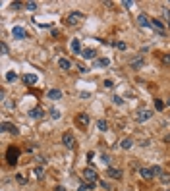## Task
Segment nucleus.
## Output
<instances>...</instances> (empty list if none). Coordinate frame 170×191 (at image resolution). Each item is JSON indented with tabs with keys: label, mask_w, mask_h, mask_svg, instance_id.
Returning <instances> with one entry per match:
<instances>
[{
	"label": "nucleus",
	"mask_w": 170,
	"mask_h": 191,
	"mask_svg": "<svg viewBox=\"0 0 170 191\" xmlns=\"http://www.w3.org/2000/svg\"><path fill=\"white\" fill-rule=\"evenodd\" d=\"M47 97L50 100H60L62 98V91H60V89H50V91L47 93Z\"/></svg>",
	"instance_id": "f8f14e48"
},
{
	"label": "nucleus",
	"mask_w": 170,
	"mask_h": 191,
	"mask_svg": "<svg viewBox=\"0 0 170 191\" xmlns=\"http://www.w3.org/2000/svg\"><path fill=\"white\" fill-rule=\"evenodd\" d=\"M139 176L145 179V182H149V179H153V172H151V168H139Z\"/></svg>",
	"instance_id": "9b49d317"
},
{
	"label": "nucleus",
	"mask_w": 170,
	"mask_h": 191,
	"mask_svg": "<svg viewBox=\"0 0 170 191\" xmlns=\"http://www.w3.org/2000/svg\"><path fill=\"white\" fill-rule=\"evenodd\" d=\"M83 19H85V16L81 12H70L66 16V23L68 25H77V23H81Z\"/></svg>",
	"instance_id": "f03ea898"
},
{
	"label": "nucleus",
	"mask_w": 170,
	"mask_h": 191,
	"mask_svg": "<svg viewBox=\"0 0 170 191\" xmlns=\"http://www.w3.org/2000/svg\"><path fill=\"white\" fill-rule=\"evenodd\" d=\"M83 179H85L87 183H91V185H95L97 182H100L95 168H85V170H83Z\"/></svg>",
	"instance_id": "f257e3e1"
},
{
	"label": "nucleus",
	"mask_w": 170,
	"mask_h": 191,
	"mask_svg": "<svg viewBox=\"0 0 170 191\" xmlns=\"http://www.w3.org/2000/svg\"><path fill=\"white\" fill-rule=\"evenodd\" d=\"M114 47H116L118 50H126V48H128V44L124 43V41H116V43H114Z\"/></svg>",
	"instance_id": "bb28decb"
},
{
	"label": "nucleus",
	"mask_w": 170,
	"mask_h": 191,
	"mask_svg": "<svg viewBox=\"0 0 170 191\" xmlns=\"http://www.w3.org/2000/svg\"><path fill=\"white\" fill-rule=\"evenodd\" d=\"M18 156H19V151L12 147V149L8 151V162H10V164H16V162H18Z\"/></svg>",
	"instance_id": "9d476101"
},
{
	"label": "nucleus",
	"mask_w": 170,
	"mask_h": 191,
	"mask_svg": "<svg viewBox=\"0 0 170 191\" xmlns=\"http://www.w3.org/2000/svg\"><path fill=\"white\" fill-rule=\"evenodd\" d=\"M95 64H97V66H100V68H106V66L110 64V60H108V58H97V60H95Z\"/></svg>",
	"instance_id": "412c9836"
},
{
	"label": "nucleus",
	"mask_w": 170,
	"mask_h": 191,
	"mask_svg": "<svg viewBox=\"0 0 170 191\" xmlns=\"http://www.w3.org/2000/svg\"><path fill=\"white\" fill-rule=\"evenodd\" d=\"M124 6H126V8H131L133 2H131V0H124Z\"/></svg>",
	"instance_id": "ea45409f"
},
{
	"label": "nucleus",
	"mask_w": 170,
	"mask_h": 191,
	"mask_svg": "<svg viewBox=\"0 0 170 191\" xmlns=\"http://www.w3.org/2000/svg\"><path fill=\"white\" fill-rule=\"evenodd\" d=\"M0 48H2V54H8L10 50H8V44L6 43H2V44H0Z\"/></svg>",
	"instance_id": "e433bc0d"
},
{
	"label": "nucleus",
	"mask_w": 170,
	"mask_h": 191,
	"mask_svg": "<svg viewBox=\"0 0 170 191\" xmlns=\"http://www.w3.org/2000/svg\"><path fill=\"white\" fill-rule=\"evenodd\" d=\"M16 179H18V183H21V185H25V183H27V179H25L23 176H21V174H18V176H16Z\"/></svg>",
	"instance_id": "7c9ffc66"
},
{
	"label": "nucleus",
	"mask_w": 170,
	"mask_h": 191,
	"mask_svg": "<svg viewBox=\"0 0 170 191\" xmlns=\"http://www.w3.org/2000/svg\"><path fill=\"white\" fill-rule=\"evenodd\" d=\"M72 50H74L75 54H79V52H83V50H81V43H79L77 39H74V41H72Z\"/></svg>",
	"instance_id": "aec40b11"
},
{
	"label": "nucleus",
	"mask_w": 170,
	"mask_h": 191,
	"mask_svg": "<svg viewBox=\"0 0 170 191\" xmlns=\"http://www.w3.org/2000/svg\"><path fill=\"white\" fill-rule=\"evenodd\" d=\"M120 147H122V149H126V151H128V149H131V147H133V139H131V137H126V139H122Z\"/></svg>",
	"instance_id": "a211bd4d"
},
{
	"label": "nucleus",
	"mask_w": 170,
	"mask_h": 191,
	"mask_svg": "<svg viewBox=\"0 0 170 191\" xmlns=\"http://www.w3.org/2000/svg\"><path fill=\"white\" fill-rule=\"evenodd\" d=\"M16 79H18V73H16V72H8V73H6V81L12 83V81H16Z\"/></svg>",
	"instance_id": "b1692460"
},
{
	"label": "nucleus",
	"mask_w": 170,
	"mask_h": 191,
	"mask_svg": "<svg viewBox=\"0 0 170 191\" xmlns=\"http://www.w3.org/2000/svg\"><path fill=\"white\" fill-rule=\"evenodd\" d=\"M151 27H155L158 33H164V23L161 19H151Z\"/></svg>",
	"instance_id": "dca6fc26"
},
{
	"label": "nucleus",
	"mask_w": 170,
	"mask_h": 191,
	"mask_svg": "<svg viewBox=\"0 0 170 191\" xmlns=\"http://www.w3.org/2000/svg\"><path fill=\"white\" fill-rule=\"evenodd\" d=\"M58 66H60L62 70H70L72 68V62L68 60V58H58Z\"/></svg>",
	"instance_id": "6ab92c4d"
},
{
	"label": "nucleus",
	"mask_w": 170,
	"mask_h": 191,
	"mask_svg": "<svg viewBox=\"0 0 170 191\" xmlns=\"http://www.w3.org/2000/svg\"><path fill=\"white\" fill-rule=\"evenodd\" d=\"M158 179H161V183H164V185H168V183H170V174H166V172H162V176H161V178H158Z\"/></svg>",
	"instance_id": "a878e982"
},
{
	"label": "nucleus",
	"mask_w": 170,
	"mask_h": 191,
	"mask_svg": "<svg viewBox=\"0 0 170 191\" xmlns=\"http://www.w3.org/2000/svg\"><path fill=\"white\" fill-rule=\"evenodd\" d=\"M23 81H25L27 85H35V83L39 81V77H37L35 73H25V75H23Z\"/></svg>",
	"instance_id": "2eb2a0df"
},
{
	"label": "nucleus",
	"mask_w": 170,
	"mask_h": 191,
	"mask_svg": "<svg viewBox=\"0 0 170 191\" xmlns=\"http://www.w3.org/2000/svg\"><path fill=\"white\" fill-rule=\"evenodd\" d=\"M112 100H114V104H124V100H122L118 95H114V97H112Z\"/></svg>",
	"instance_id": "72a5a7b5"
},
{
	"label": "nucleus",
	"mask_w": 170,
	"mask_h": 191,
	"mask_svg": "<svg viewBox=\"0 0 170 191\" xmlns=\"http://www.w3.org/2000/svg\"><path fill=\"white\" fill-rule=\"evenodd\" d=\"M155 108H157V110H162V108H164V103H162L161 98H157V100H155Z\"/></svg>",
	"instance_id": "c85d7f7f"
},
{
	"label": "nucleus",
	"mask_w": 170,
	"mask_h": 191,
	"mask_svg": "<svg viewBox=\"0 0 170 191\" xmlns=\"http://www.w3.org/2000/svg\"><path fill=\"white\" fill-rule=\"evenodd\" d=\"M143 66H145V58H143V56L131 58V62H130V68H131V70H141Z\"/></svg>",
	"instance_id": "0eeeda50"
},
{
	"label": "nucleus",
	"mask_w": 170,
	"mask_h": 191,
	"mask_svg": "<svg viewBox=\"0 0 170 191\" xmlns=\"http://www.w3.org/2000/svg\"><path fill=\"white\" fill-rule=\"evenodd\" d=\"M168 27H170V23H168Z\"/></svg>",
	"instance_id": "a18cd8bd"
},
{
	"label": "nucleus",
	"mask_w": 170,
	"mask_h": 191,
	"mask_svg": "<svg viewBox=\"0 0 170 191\" xmlns=\"http://www.w3.org/2000/svg\"><path fill=\"white\" fill-rule=\"evenodd\" d=\"M81 56H83L85 60H97V50L95 48H85L81 52Z\"/></svg>",
	"instance_id": "1a4fd4ad"
},
{
	"label": "nucleus",
	"mask_w": 170,
	"mask_h": 191,
	"mask_svg": "<svg viewBox=\"0 0 170 191\" xmlns=\"http://www.w3.org/2000/svg\"><path fill=\"white\" fill-rule=\"evenodd\" d=\"M137 23H139L141 27H151V19L147 18L145 14H139V16H137Z\"/></svg>",
	"instance_id": "4468645a"
},
{
	"label": "nucleus",
	"mask_w": 170,
	"mask_h": 191,
	"mask_svg": "<svg viewBox=\"0 0 170 191\" xmlns=\"http://www.w3.org/2000/svg\"><path fill=\"white\" fill-rule=\"evenodd\" d=\"M54 191H66V189H64V187H56Z\"/></svg>",
	"instance_id": "79ce46f5"
},
{
	"label": "nucleus",
	"mask_w": 170,
	"mask_h": 191,
	"mask_svg": "<svg viewBox=\"0 0 170 191\" xmlns=\"http://www.w3.org/2000/svg\"><path fill=\"white\" fill-rule=\"evenodd\" d=\"M25 8L27 10H37V2H25Z\"/></svg>",
	"instance_id": "2f4dec72"
},
{
	"label": "nucleus",
	"mask_w": 170,
	"mask_h": 191,
	"mask_svg": "<svg viewBox=\"0 0 170 191\" xmlns=\"http://www.w3.org/2000/svg\"><path fill=\"white\" fill-rule=\"evenodd\" d=\"M162 62L170 66V54H162Z\"/></svg>",
	"instance_id": "4c0bfd02"
},
{
	"label": "nucleus",
	"mask_w": 170,
	"mask_h": 191,
	"mask_svg": "<svg viewBox=\"0 0 170 191\" xmlns=\"http://www.w3.org/2000/svg\"><path fill=\"white\" fill-rule=\"evenodd\" d=\"M97 128H99L100 131H106V129H108V123H106L105 120H99V122H97Z\"/></svg>",
	"instance_id": "393cba45"
},
{
	"label": "nucleus",
	"mask_w": 170,
	"mask_h": 191,
	"mask_svg": "<svg viewBox=\"0 0 170 191\" xmlns=\"http://www.w3.org/2000/svg\"><path fill=\"white\" fill-rule=\"evenodd\" d=\"M166 191H170V189H166Z\"/></svg>",
	"instance_id": "49530a36"
},
{
	"label": "nucleus",
	"mask_w": 170,
	"mask_h": 191,
	"mask_svg": "<svg viewBox=\"0 0 170 191\" xmlns=\"http://www.w3.org/2000/svg\"><path fill=\"white\" fill-rule=\"evenodd\" d=\"M50 114H52V118H54V120H58V118H60V112L56 110V108H52V110H50Z\"/></svg>",
	"instance_id": "473e14b6"
},
{
	"label": "nucleus",
	"mask_w": 170,
	"mask_h": 191,
	"mask_svg": "<svg viewBox=\"0 0 170 191\" xmlns=\"http://www.w3.org/2000/svg\"><path fill=\"white\" fill-rule=\"evenodd\" d=\"M162 16H164V19H168V23H170V8H162Z\"/></svg>",
	"instance_id": "c756f323"
},
{
	"label": "nucleus",
	"mask_w": 170,
	"mask_h": 191,
	"mask_svg": "<svg viewBox=\"0 0 170 191\" xmlns=\"http://www.w3.org/2000/svg\"><path fill=\"white\" fill-rule=\"evenodd\" d=\"M105 87H106V89H112V87H114V83H112L110 79H106V81H105Z\"/></svg>",
	"instance_id": "58836bf2"
},
{
	"label": "nucleus",
	"mask_w": 170,
	"mask_h": 191,
	"mask_svg": "<svg viewBox=\"0 0 170 191\" xmlns=\"http://www.w3.org/2000/svg\"><path fill=\"white\" fill-rule=\"evenodd\" d=\"M151 116H153L151 110L141 108V110H137V114H135V122H137V123H143V122H147V120H151Z\"/></svg>",
	"instance_id": "7ed1b4c3"
},
{
	"label": "nucleus",
	"mask_w": 170,
	"mask_h": 191,
	"mask_svg": "<svg viewBox=\"0 0 170 191\" xmlns=\"http://www.w3.org/2000/svg\"><path fill=\"white\" fill-rule=\"evenodd\" d=\"M100 183V187H103V189H106V191H110L112 187H110V183H106V182H99Z\"/></svg>",
	"instance_id": "f704fd0d"
},
{
	"label": "nucleus",
	"mask_w": 170,
	"mask_h": 191,
	"mask_svg": "<svg viewBox=\"0 0 170 191\" xmlns=\"http://www.w3.org/2000/svg\"><path fill=\"white\" fill-rule=\"evenodd\" d=\"M62 145H64L66 149H74V147H75V139H74V135H72V131H64Z\"/></svg>",
	"instance_id": "20e7f679"
},
{
	"label": "nucleus",
	"mask_w": 170,
	"mask_h": 191,
	"mask_svg": "<svg viewBox=\"0 0 170 191\" xmlns=\"http://www.w3.org/2000/svg\"><path fill=\"white\" fill-rule=\"evenodd\" d=\"M164 141H166V143H170V135H166V137H164Z\"/></svg>",
	"instance_id": "37998d69"
},
{
	"label": "nucleus",
	"mask_w": 170,
	"mask_h": 191,
	"mask_svg": "<svg viewBox=\"0 0 170 191\" xmlns=\"http://www.w3.org/2000/svg\"><path fill=\"white\" fill-rule=\"evenodd\" d=\"M21 6H25V4H21V2H12V8H14V10H21Z\"/></svg>",
	"instance_id": "c9c22d12"
},
{
	"label": "nucleus",
	"mask_w": 170,
	"mask_h": 191,
	"mask_svg": "<svg viewBox=\"0 0 170 191\" xmlns=\"http://www.w3.org/2000/svg\"><path fill=\"white\" fill-rule=\"evenodd\" d=\"M75 122H77L81 128H87L89 123H91V116L85 114V112H81V114H77V116H75Z\"/></svg>",
	"instance_id": "39448f33"
},
{
	"label": "nucleus",
	"mask_w": 170,
	"mask_h": 191,
	"mask_svg": "<svg viewBox=\"0 0 170 191\" xmlns=\"http://www.w3.org/2000/svg\"><path fill=\"white\" fill-rule=\"evenodd\" d=\"M95 185H91V183H83V185H79V191H91Z\"/></svg>",
	"instance_id": "cd10ccee"
},
{
	"label": "nucleus",
	"mask_w": 170,
	"mask_h": 191,
	"mask_svg": "<svg viewBox=\"0 0 170 191\" xmlns=\"http://www.w3.org/2000/svg\"><path fill=\"white\" fill-rule=\"evenodd\" d=\"M106 176L112 178V179H122V170L120 168H114V166H108L106 168Z\"/></svg>",
	"instance_id": "423d86ee"
},
{
	"label": "nucleus",
	"mask_w": 170,
	"mask_h": 191,
	"mask_svg": "<svg viewBox=\"0 0 170 191\" xmlns=\"http://www.w3.org/2000/svg\"><path fill=\"white\" fill-rule=\"evenodd\" d=\"M12 35H14L16 39H25V37H27V33H25L23 27H14V29H12Z\"/></svg>",
	"instance_id": "ddd939ff"
},
{
	"label": "nucleus",
	"mask_w": 170,
	"mask_h": 191,
	"mask_svg": "<svg viewBox=\"0 0 170 191\" xmlns=\"http://www.w3.org/2000/svg\"><path fill=\"white\" fill-rule=\"evenodd\" d=\"M0 129H2L4 133H14V135L18 133V128L14 126V123H10V122H2L0 123Z\"/></svg>",
	"instance_id": "6e6552de"
},
{
	"label": "nucleus",
	"mask_w": 170,
	"mask_h": 191,
	"mask_svg": "<svg viewBox=\"0 0 170 191\" xmlns=\"http://www.w3.org/2000/svg\"><path fill=\"white\" fill-rule=\"evenodd\" d=\"M29 116L35 118V120L43 118V108H39V106H37V108H31V110H29Z\"/></svg>",
	"instance_id": "f3484780"
},
{
	"label": "nucleus",
	"mask_w": 170,
	"mask_h": 191,
	"mask_svg": "<svg viewBox=\"0 0 170 191\" xmlns=\"http://www.w3.org/2000/svg\"><path fill=\"white\" fill-rule=\"evenodd\" d=\"M33 174H35V178H37V179H43V176H44V170H43L41 166H37L35 170H33Z\"/></svg>",
	"instance_id": "5701e85b"
},
{
	"label": "nucleus",
	"mask_w": 170,
	"mask_h": 191,
	"mask_svg": "<svg viewBox=\"0 0 170 191\" xmlns=\"http://www.w3.org/2000/svg\"><path fill=\"white\" fill-rule=\"evenodd\" d=\"M151 172H153L155 178H157V176L161 178V176H162V168H161V166H151Z\"/></svg>",
	"instance_id": "4be33fe9"
},
{
	"label": "nucleus",
	"mask_w": 170,
	"mask_h": 191,
	"mask_svg": "<svg viewBox=\"0 0 170 191\" xmlns=\"http://www.w3.org/2000/svg\"><path fill=\"white\" fill-rule=\"evenodd\" d=\"M103 162H105V164H108V166H110V158H108V156H106V154H103Z\"/></svg>",
	"instance_id": "a19ab883"
},
{
	"label": "nucleus",
	"mask_w": 170,
	"mask_h": 191,
	"mask_svg": "<svg viewBox=\"0 0 170 191\" xmlns=\"http://www.w3.org/2000/svg\"><path fill=\"white\" fill-rule=\"evenodd\" d=\"M168 104H170V97H168Z\"/></svg>",
	"instance_id": "c03bdc74"
}]
</instances>
